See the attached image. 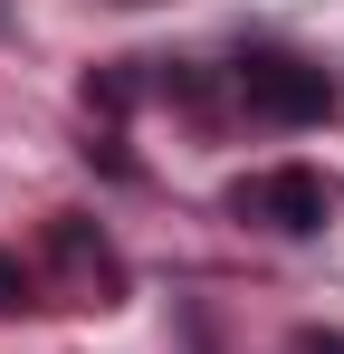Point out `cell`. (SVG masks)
Listing matches in <instances>:
<instances>
[{"label":"cell","instance_id":"obj_1","mask_svg":"<svg viewBox=\"0 0 344 354\" xmlns=\"http://www.w3.org/2000/svg\"><path fill=\"white\" fill-rule=\"evenodd\" d=\"M239 106L258 124H325L344 106V86H335V67L296 58V48H249L239 58Z\"/></svg>","mask_w":344,"mask_h":354},{"label":"cell","instance_id":"obj_2","mask_svg":"<svg viewBox=\"0 0 344 354\" xmlns=\"http://www.w3.org/2000/svg\"><path fill=\"white\" fill-rule=\"evenodd\" d=\"M229 211L258 221V230H278V239H316L325 211H335V192H325L316 163H268V173H239V182H229Z\"/></svg>","mask_w":344,"mask_h":354},{"label":"cell","instance_id":"obj_3","mask_svg":"<svg viewBox=\"0 0 344 354\" xmlns=\"http://www.w3.org/2000/svg\"><path fill=\"white\" fill-rule=\"evenodd\" d=\"M48 259L86 288V306H115V297H124V259H115V239L96 230L86 211H57L48 221Z\"/></svg>","mask_w":344,"mask_h":354},{"label":"cell","instance_id":"obj_4","mask_svg":"<svg viewBox=\"0 0 344 354\" xmlns=\"http://www.w3.org/2000/svg\"><path fill=\"white\" fill-rule=\"evenodd\" d=\"M134 96H144V77H134V67H96V77H86V115H134Z\"/></svg>","mask_w":344,"mask_h":354},{"label":"cell","instance_id":"obj_5","mask_svg":"<svg viewBox=\"0 0 344 354\" xmlns=\"http://www.w3.org/2000/svg\"><path fill=\"white\" fill-rule=\"evenodd\" d=\"M29 306V268H19V249H0V316H19Z\"/></svg>","mask_w":344,"mask_h":354},{"label":"cell","instance_id":"obj_6","mask_svg":"<svg viewBox=\"0 0 344 354\" xmlns=\"http://www.w3.org/2000/svg\"><path fill=\"white\" fill-rule=\"evenodd\" d=\"M296 354H344V335H335V326H306V335H296Z\"/></svg>","mask_w":344,"mask_h":354}]
</instances>
